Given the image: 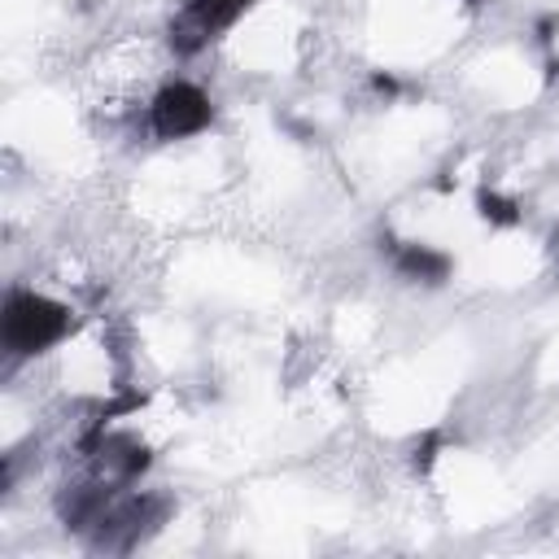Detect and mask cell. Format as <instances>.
Wrapping results in <instances>:
<instances>
[{
	"instance_id": "6da1fadb",
	"label": "cell",
	"mask_w": 559,
	"mask_h": 559,
	"mask_svg": "<svg viewBox=\"0 0 559 559\" xmlns=\"http://www.w3.org/2000/svg\"><path fill=\"white\" fill-rule=\"evenodd\" d=\"M74 306L35 288V284H9L0 301V349L13 367L35 362L52 349H61L74 336Z\"/></svg>"
},
{
	"instance_id": "7a4b0ae2",
	"label": "cell",
	"mask_w": 559,
	"mask_h": 559,
	"mask_svg": "<svg viewBox=\"0 0 559 559\" xmlns=\"http://www.w3.org/2000/svg\"><path fill=\"white\" fill-rule=\"evenodd\" d=\"M214 122V100L201 83L192 79H166L148 100H144V131L162 144L197 140Z\"/></svg>"
},
{
	"instance_id": "3957f363",
	"label": "cell",
	"mask_w": 559,
	"mask_h": 559,
	"mask_svg": "<svg viewBox=\"0 0 559 559\" xmlns=\"http://www.w3.org/2000/svg\"><path fill=\"white\" fill-rule=\"evenodd\" d=\"M258 0H179L170 26H166V44L175 57H201L210 44H218L240 17H249Z\"/></svg>"
},
{
	"instance_id": "277c9868",
	"label": "cell",
	"mask_w": 559,
	"mask_h": 559,
	"mask_svg": "<svg viewBox=\"0 0 559 559\" xmlns=\"http://www.w3.org/2000/svg\"><path fill=\"white\" fill-rule=\"evenodd\" d=\"M450 253L432 249V245H419V240H397L393 245V271L402 280H415V284H441L450 275Z\"/></svg>"
}]
</instances>
